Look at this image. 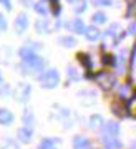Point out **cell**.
<instances>
[{
	"label": "cell",
	"mask_w": 136,
	"mask_h": 149,
	"mask_svg": "<svg viewBox=\"0 0 136 149\" xmlns=\"http://www.w3.org/2000/svg\"><path fill=\"white\" fill-rule=\"evenodd\" d=\"M20 56L23 60V66L28 70H40L43 66V58H40L38 55L33 53V50H30V47L22 48Z\"/></svg>",
	"instance_id": "obj_1"
},
{
	"label": "cell",
	"mask_w": 136,
	"mask_h": 149,
	"mask_svg": "<svg viewBox=\"0 0 136 149\" xmlns=\"http://www.w3.org/2000/svg\"><path fill=\"white\" fill-rule=\"evenodd\" d=\"M40 83H42V88H47V90H52V88H57V85L60 83V74H58L57 70H47L40 74Z\"/></svg>",
	"instance_id": "obj_2"
},
{
	"label": "cell",
	"mask_w": 136,
	"mask_h": 149,
	"mask_svg": "<svg viewBox=\"0 0 136 149\" xmlns=\"http://www.w3.org/2000/svg\"><path fill=\"white\" fill-rule=\"evenodd\" d=\"M30 93H32V86L28 83H20L15 90V100L20 103H25L30 98Z\"/></svg>",
	"instance_id": "obj_3"
},
{
	"label": "cell",
	"mask_w": 136,
	"mask_h": 149,
	"mask_svg": "<svg viewBox=\"0 0 136 149\" xmlns=\"http://www.w3.org/2000/svg\"><path fill=\"white\" fill-rule=\"evenodd\" d=\"M28 27V17L27 13H18L15 18V32L17 33H23Z\"/></svg>",
	"instance_id": "obj_4"
},
{
	"label": "cell",
	"mask_w": 136,
	"mask_h": 149,
	"mask_svg": "<svg viewBox=\"0 0 136 149\" xmlns=\"http://www.w3.org/2000/svg\"><path fill=\"white\" fill-rule=\"evenodd\" d=\"M17 136H18V139H20L22 143H28V141H32L33 129L28 128V126H22V128H18V131H17Z\"/></svg>",
	"instance_id": "obj_5"
},
{
	"label": "cell",
	"mask_w": 136,
	"mask_h": 149,
	"mask_svg": "<svg viewBox=\"0 0 136 149\" xmlns=\"http://www.w3.org/2000/svg\"><path fill=\"white\" fill-rule=\"evenodd\" d=\"M103 146L106 149H120L121 148V141L116 136H105L103 138Z\"/></svg>",
	"instance_id": "obj_6"
},
{
	"label": "cell",
	"mask_w": 136,
	"mask_h": 149,
	"mask_svg": "<svg viewBox=\"0 0 136 149\" xmlns=\"http://www.w3.org/2000/svg\"><path fill=\"white\" fill-rule=\"evenodd\" d=\"M103 131H105V136H116L120 133V126L116 121H110L103 126Z\"/></svg>",
	"instance_id": "obj_7"
},
{
	"label": "cell",
	"mask_w": 136,
	"mask_h": 149,
	"mask_svg": "<svg viewBox=\"0 0 136 149\" xmlns=\"http://www.w3.org/2000/svg\"><path fill=\"white\" fill-rule=\"evenodd\" d=\"M85 37L88 38L90 42H96L100 38V30L95 25H90V27L85 28Z\"/></svg>",
	"instance_id": "obj_8"
},
{
	"label": "cell",
	"mask_w": 136,
	"mask_h": 149,
	"mask_svg": "<svg viewBox=\"0 0 136 149\" xmlns=\"http://www.w3.org/2000/svg\"><path fill=\"white\" fill-rule=\"evenodd\" d=\"M90 141L85 136H75L73 138V149H88Z\"/></svg>",
	"instance_id": "obj_9"
},
{
	"label": "cell",
	"mask_w": 136,
	"mask_h": 149,
	"mask_svg": "<svg viewBox=\"0 0 136 149\" xmlns=\"http://www.w3.org/2000/svg\"><path fill=\"white\" fill-rule=\"evenodd\" d=\"M12 121H13V114H12L8 109H4V108H0V124L7 126V124H10Z\"/></svg>",
	"instance_id": "obj_10"
},
{
	"label": "cell",
	"mask_w": 136,
	"mask_h": 149,
	"mask_svg": "<svg viewBox=\"0 0 136 149\" xmlns=\"http://www.w3.org/2000/svg\"><path fill=\"white\" fill-rule=\"evenodd\" d=\"M57 144H58V139H55V138H47V139H43L42 143L38 144V149H53Z\"/></svg>",
	"instance_id": "obj_11"
},
{
	"label": "cell",
	"mask_w": 136,
	"mask_h": 149,
	"mask_svg": "<svg viewBox=\"0 0 136 149\" xmlns=\"http://www.w3.org/2000/svg\"><path fill=\"white\" fill-rule=\"evenodd\" d=\"M70 28L73 30L75 33H85V23L83 20H80V18H76V20H73L72 23H70Z\"/></svg>",
	"instance_id": "obj_12"
},
{
	"label": "cell",
	"mask_w": 136,
	"mask_h": 149,
	"mask_svg": "<svg viewBox=\"0 0 136 149\" xmlns=\"http://www.w3.org/2000/svg\"><path fill=\"white\" fill-rule=\"evenodd\" d=\"M35 12L40 13V15H47L48 13V3L47 0H38L37 3H35Z\"/></svg>",
	"instance_id": "obj_13"
},
{
	"label": "cell",
	"mask_w": 136,
	"mask_h": 149,
	"mask_svg": "<svg viewBox=\"0 0 136 149\" xmlns=\"http://www.w3.org/2000/svg\"><path fill=\"white\" fill-rule=\"evenodd\" d=\"M35 28H37L38 33H48L50 32V23H48V20H38Z\"/></svg>",
	"instance_id": "obj_14"
},
{
	"label": "cell",
	"mask_w": 136,
	"mask_h": 149,
	"mask_svg": "<svg viewBox=\"0 0 136 149\" xmlns=\"http://www.w3.org/2000/svg\"><path fill=\"white\" fill-rule=\"evenodd\" d=\"M90 126L93 129L101 128V126H103V118L100 116V114H93V116L90 118Z\"/></svg>",
	"instance_id": "obj_15"
},
{
	"label": "cell",
	"mask_w": 136,
	"mask_h": 149,
	"mask_svg": "<svg viewBox=\"0 0 136 149\" xmlns=\"http://www.w3.org/2000/svg\"><path fill=\"white\" fill-rule=\"evenodd\" d=\"M22 119H23V124H25V126L32 128V124H33V114H32L30 109H25V113H23Z\"/></svg>",
	"instance_id": "obj_16"
},
{
	"label": "cell",
	"mask_w": 136,
	"mask_h": 149,
	"mask_svg": "<svg viewBox=\"0 0 136 149\" xmlns=\"http://www.w3.org/2000/svg\"><path fill=\"white\" fill-rule=\"evenodd\" d=\"M60 43H62L63 47H67V48H72L76 45V40H75L73 37H62L60 38Z\"/></svg>",
	"instance_id": "obj_17"
},
{
	"label": "cell",
	"mask_w": 136,
	"mask_h": 149,
	"mask_svg": "<svg viewBox=\"0 0 136 149\" xmlns=\"http://www.w3.org/2000/svg\"><path fill=\"white\" fill-rule=\"evenodd\" d=\"M93 22L95 23H105L106 22V15L103 12H95L93 13Z\"/></svg>",
	"instance_id": "obj_18"
},
{
	"label": "cell",
	"mask_w": 136,
	"mask_h": 149,
	"mask_svg": "<svg viewBox=\"0 0 136 149\" xmlns=\"http://www.w3.org/2000/svg\"><path fill=\"white\" fill-rule=\"evenodd\" d=\"M2 149H20V148H18V144L13 139H7L5 143L2 144Z\"/></svg>",
	"instance_id": "obj_19"
},
{
	"label": "cell",
	"mask_w": 136,
	"mask_h": 149,
	"mask_svg": "<svg viewBox=\"0 0 136 149\" xmlns=\"http://www.w3.org/2000/svg\"><path fill=\"white\" fill-rule=\"evenodd\" d=\"M118 28H120V25H118V23H113V25H111V27L106 30V35H108V37H113V35H115V32L118 30Z\"/></svg>",
	"instance_id": "obj_20"
},
{
	"label": "cell",
	"mask_w": 136,
	"mask_h": 149,
	"mask_svg": "<svg viewBox=\"0 0 136 149\" xmlns=\"http://www.w3.org/2000/svg\"><path fill=\"white\" fill-rule=\"evenodd\" d=\"M68 78H72V80H78L80 74H76V70L72 66V68H68Z\"/></svg>",
	"instance_id": "obj_21"
},
{
	"label": "cell",
	"mask_w": 136,
	"mask_h": 149,
	"mask_svg": "<svg viewBox=\"0 0 136 149\" xmlns=\"http://www.w3.org/2000/svg\"><path fill=\"white\" fill-rule=\"evenodd\" d=\"M0 30H7V20L2 13H0Z\"/></svg>",
	"instance_id": "obj_22"
},
{
	"label": "cell",
	"mask_w": 136,
	"mask_h": 149,
	"mask_svg": "<svg viewBox=\"0 0 136 149\" xmlns=\"http://www.w3.org/2000/svg\"><path fill=\"white\" fill-rule=\"evenodd\" d=\"M95 3L100 7H105V5H111V0H95Z\"/></svg>",
	"instance_id": "obj_23"
},
{
	"label": "cell",
	"mask_w": 136,
	"mask_h": 149,
	"mask_svg": "<svg viewBox=\"0 0 136 149\" xmlns=\"http://www.w3.org/2000/svg\"><path fill=\"white\" fill-rule=\"evenodd\" d=\"M0 3L5 7L7 10H10V8H12V2H10V0H0Z\"/></svg>",
	"instance_id": "obj_24"
},
{
	"label": "cell",
	"mask_w": 136,
	"mask_h": 149,
	"mask_svg": "<svg viewBox=\"0 0 136 149\" xmlns=\"http://www.w3.org/2000/svg\"><path fill=\"white\" fill-rule=\"evenodd\" d=\"M135 32H136V22H133L131 27L128 28V33H130V35H135Z\"/></svg>",
	"instance_id": "obj_25"
},
{
	"label": "cell",
	"mask_w": 136,
	"mask_h": 149,
	"mask_svg": "<svg viewBox=\"0 0 136 149\" xmlns=\"http://www.w3.org/2000/svg\"><path fill=\"white\" fill-rule=\"evenodd\" d=\"M85 8H86V2L83 0V2H81V3H80V5L76 7V12H83Z\"/></svg>",
	"instance_id": "obj_26"
},
{
	"label": "cell",
	"mask_w": 136,
	"mask_h": 149,
	"mask_svg": "<svg viewBox=\"0 0 136 149\" xmlns=\"http://www.w3.org/2000/svg\"><path fill=\"white\" fill-rule=\"evenodd\" d=\"M133 149H136V143H135V144H133Z\"/></svg>",
	"instance_id": "obj_27"
},
{
	"label": "cell",
	"mask_w": 136,
	"mask_h": 149,
	"mask_svg": "<svg viewBox=\"0 0 136 149\" xmlns=\"http://www.w3.org/2000/svg\"><path fill=\"white\" fill-rule=\"evenodd\" d=\"M0 83H2V73H0Z\"/></svg>",
	"instance_id": "obj_28"
},
{
	"label": "cell",
	"mask_w": 136,
	"mask_h": 149,
	"mask_svg": "<svg viewBox=\"0 0 136 149\" xmlns=\"http://www.w3.org/2000/svg\"><path fill=\"white\" fill-rule=\"evenodd\" d=\"M68 2H75V0H68Z\"/></svg>",
	"instance_id": "obj_29"
}]
</instances>
